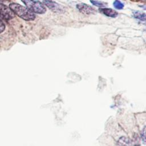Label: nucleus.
<instances>
[{
	"mask_svg": "<svg viewBox=\"0 0 146 146\" xmlns=\"http://www.w3.org/2000/svg\"><path fill=\"white\" fill-rule=\"evenodd\" d=\"M113 5L115 9L118 10L123 9L124 6V4L119 0H115L113 3Z\"/></svg>",
	"mask_w": 146,
	"mask_h": 146,
	"instance_id": "nucleus-10",
	"label": "nucleus"
},
{
	"mask_svg": "<svg viewBox=\"0 0 146 146\" xmlns=\"http://www.w3.org/2000/svg\"><path fill=\"white\" fill-rule=\"evenodd\" d=\"M15 15L26 21H33L35 18V15L27 7L17 3H11L9 7Z\"/></svg>",
	"mask_w": 146,
	"mask_h": 146,
	"instance_id": "nucleus-1",
	"label": "nucleus"
},
{
	"mask_svg": "<svg viewBox=\"0 0 146 146\" xmlns=\"http://www.w3.org/2000/svg\"><path fill=\"white\" fill-rule=\"evenodd\" d=\"M100 11H101L103 14H104L105 15L109 17H112V18H115L117 16L118 13L110 8H101L100 10Z\"/></svg>",
	"mask_w": 146,
	"mask_h": 146,
	"instance_id": "nucleus-6",
	"label": "nucleus"
},
{
	"mask_svg": "<svg viewBox=\"0 0 146 146\" xmlns=\"http://www.w3.org/2000/svg\"><path fill=\"white\" fill-rule=\"evenodd\" d=\"M21 1L26 5V7L33 13L42 14L46 11L45 6L38 1L21 0Z\"/></svg>",
	"mask_w": 146,
	"mask_h": 146,
	"instance_id": "nucleus-2",
	"label": "nucleus"
},
{
	"mask_svg": "<svg viewBox=\"0 0 146 146\" xmlns=\"http://www.w3.org/2000/svg\"><path fill=\"white\" fill-rule=\"evenodd\" d=\"M119 143L120 146H130L129 140L125 137H121L119 139Z\"/></svg>",
	"mask_w": 146,
	"mask_h": 146,
	"instance_id": "nucleus-9",
	"label": "nucleus"
},
{
	"mask_svg": "<svg viewBox=\"0 0 146 146\" xmlns=\"http://www.w3.org/2000/svg\"><path fill=\"white\" fill-rule=\"evenodd\" d=\"M5 29V25L4 23L0 19V33H2Z\"/></svg>",
	"mask_w": 146,
	"mask_h": 146,
	"instance_id": "nucleus-11",
	"label": "nucleus"
},
{
	"mask_svg": "<svg viewBox=\"0 0 146 146\" xmlns=\"http://www.w3.org/2000/svg\"><path fill=\"white\" fill-rule=\"evenodd\" d=\"M43 4L54 13L62 14L64 12V8L62 5L52 0H43Z\"/></svg>",
	"mask_w": 146,
	"mask_h": 146,
	"instance_id": "nucleus-3",
	"label": "nucleus"
},
{
	"mask_svg": "<svg viewBox=\"0 0 146 146\" xmlns=\"http://www.w3.org/2000/svg\"><path fill=\"white\" fill-rule=\"evenodd\" d=\"M133 17L138 19L141 20L143 21H145V14L144 13H141L140 11H135L133 13Z\"/></svg>",
	"mask_w": 146,
	"mask_h": 146,
	"instance_id": "nucleus-8",
	"label": "nucleus"
},
{
	"mask_svg": "<svg viewBox=\"0 0 146 146\" xmlns=\"http://www.w3.org/2000/svg\"><path fill=\"white\" fill-rule=\"evenodd\" d=\"M145 127H144V129H143V134H141V136L143 137V140L144 143H145Z\"/></svg>",
	"mask_w": 146,
	"mask_h": 146,
	"instance_id": "nucleus-12",
	"label": "nucleus"
},
{
	"mask_svg": "<svg viewBox=\"0 0 146 146\" xmlns=\"http://www.w3.org/2000/svg\"><path fill=\"white\" fill-rule=\"evenodd\" d=\"M76 8L80 13L86 15L94 14L96 12V10L94 7L84 3H80L77 4Z\"/></svg>",
	"mask_w": 146,
	"mask_h": 146,
	"instance_id": "nucleus-5",
	"label": "nucleus"
},
{
	"mask_svg": "<svg viewBox=\"0 0 146 146\" xmlns=\"http://www.w3.org/2000/svg\"><path fill=\"white\" fill-rule=\"evenodd\" d=\"M14 13L5 5L0 3V18L8 21L15 17Z\"/></svg>",
	"mask_w": 146,
	"mask_h": 146,
	"instance_id": "nucleus-4",
	"label": "nucleus"
},
{
	"mask_svg": "<svg viewBox=\"0 0 146 146\" xmlns=\"http://www.w3.org/2000/svg\"><path fill=\"white\" fill-rule=\"evenodd\" d=\"M90 2H91V3L95 6H97L98 7H100V8H104L105 7H106L107 6V3L102 1H98V0H90Z\"/></svg>",
	"mask_w": 146,
	"mask_h": 146,
	"instance_id": "nucleus-7",
	"label": "nucleus"
}]
</instances>
